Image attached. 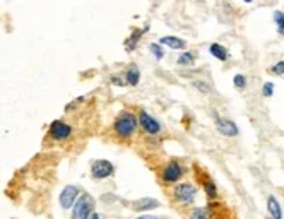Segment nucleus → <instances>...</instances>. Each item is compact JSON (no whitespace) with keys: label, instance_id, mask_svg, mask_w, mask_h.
<instances>
[{"label":"nucleus","instance_id":"obj_11","mask_svg":"<svg viewBox=\"0 0 284 219\" xmlns=\"http://www.w3.org/2000/svg\"><path fill=\"white\" fill-rule=\"evenodd\" d=\"M199 181L202 183V187H204V192L207 194V197L209 199H214V197H218V187H216V183L211 180L207 175H204L199 178Z\"/></svg>","mask_w":284,"mask_h":219},{"label":"nucleus","instance_id":"obj_21","mask_svg":"<svg viewBox=\"0 0 284 219\" xmlns=\"http://www.w3.org/2000/svg\"><path fill=\"white\" fill-rule=\"evenodd\" d=\"M233 83H235V88L237 89H243L246 86V79H245L243 74H237L235 79H233Z\"/></svg>","mask_w":284,"mask_h":219},{"label":"nucleus","instance_id":"obj_2","mask_svg":"<svg viewBox=\"0 0 284 219\" xmlns=\"http://www.w3.org/2000/svg\"><path fill=\"white\" fill-rule=\"evenodd\" d=\"M95 213V199L89 194H81L72 207V219H88Z\"/></svg>","mask_w":284,"mask_h":219},{"label":"nucleus","instance_id":"obj_6","mask_svg":"<svg viewBox=\"0 0 284 219\" xmlns=\"http://www.w3.org/2000/svg\"><path fill=\"white\" fill-rule=\"evenodd\" d=\"M91 173H93V178L103 180V178H108L113 173V165H111L110 161H106V159H98V161L93 163Z\"/></svg>","mask_w":284,"mask_h":219},{"label":"nucleus","instance_id":"obj_18","mask_svg":"<svg viewBox=\"0 0 284 219\" xmlns=\"http://www.w3.org/2000/svg\"><path fill=\"white\" fill-rule=\"evenodd\" d=\"M149 51H151V53L154 55L156 60H163L164 50H163V46H161L159 43H151V44H149Z\"/></svg>","mask_w":284,"mask_h":219},{"label":"nucleus","instance_id":"obj_1","mask_svg":"<svg viewBox=\"0 0 284 219\" xmlns=\"http://www.w3.org/2000/svg\"><path fill=\"white\" fill-rule=\"evenodd\" d=\"M137 125H139V120L136 118V115H132L130 111H123V113L118 115L117 120H115L113 129H115V132H117L118 137L129 139V137L134 135Z\"/></svg>","mask_w":284,"mask_h":219},{"label":"nucleus","instance_id":"obj_8","mask_svg":"<svg viewBox=\"0 0 284 219\" xmlns=\"http://www.w3.org/2000/svg\"><path fill=\"white\" fill-rule=\"evenodd\" d=\"M139 124H141V127L149 133V135H154V133H158L159 131H161L159 122L156 120L154 117H151L149 113H145L144 110L139 113Z\"/></svg>","mask_w":284,"mask_h":219},{"label":"nucleus","instance_id":"obj_14","mask_svg":"<svg viewBox=\"0 0 284 219\" xmlns=\"http://www.w3.org/2000/svg\"><path fill=\"white\" fill-rule=\"evenodd\" d=\"M212 207H193L190 211V219H212Z\"/></svg>","mask_w":284,"mask_h":219},{"label":"nucleus","instance_id":"obj_4","mask_svg":"<svg viewBox=\"0 0 284 219\" xmlns=\"http://www.w3.org/2000/svg\"><path fill=\"white\" fill-rule=\"evenodd\" d=\"M183 176V168L178 161H170L163 170V180L166 183H177Z\"/></svg>","mask_w":284,"mask_h":219},{"label":"nucleus","instance_id":"obj_13","mask_svg":"<svg viewBox=\"0 0 284 219\" xmlns=\"http://www.w3.org/2000/svg\"><path fill=\"white\" fill-rule=\"evenodd\" d=\"M141 81V70L137 65H130L127 69V74H125V83L130 84V86H137Z\"/></svg>","mask_w":284,"mask_h":219},{"label":"nucleus","instance_id":"obj_10","mask_svg":"<svg viewBox=\"0 0 284 219\" xmlns=\"http://www.w3.org/2000/svg\"><path fill=\"white\" fill-rule=\"evenodd\" d=\"M159 44H164V46L168 48H173V50H183V48L187 46V42L182 38H177V36H163L161 40H159Z\"/></svg>","mask_w":284,"mask_h":219},{"label":"nucleus","instance_id":"obj_16","mask_svg":"<svg viewBox=\"0 0 284 219\" xmlns=\"http://www.w3.org/2000/svg\"><path fill=\"white\" fill-rule=\"evenodd\" d=\"M209 51H211L212 57L218 58V60H221V62H226L228 60V50L223 46V44L212 43L211 46H209Z\"/></svg>","mask_w":284,"mask_h":219},{"label":"nucleus","instance_id":"obj_25","mask_svg":"<svg viewBox=\"0 0 284 219\" xmlns=\"http://www.w3.org/2000/svg\"><path fill=\"white\" fill-rule=\"evenodd\" d=\"M111 83H113L115 84V86H125V81H123V79H120V77H118V76H111Z\"/></svg>","mask_w":284,"mask_h":219},{"label":"nucleus","instance_id":"obj_20","mask_svg":"<svg viewBox=\"0 0 284 219\" xmlns=\"http://www.w3.org/2000/svg\"><path fill=\"white\" fill-rule=\"evenodd\" d=\"M193 58H195V55H193L192 51H185V53L178 58V65H190L193 62Z\"/></svg>","mask_w":284,"mask_h":219},{"label":"nucleus","instance_id":"obj_23","mask_svg":"<svg viewBox=\"0 0 284 219\" xmlns=\"http://www.w3.org/2000/svg\"><path fill=\"white\" fill-rule=\"evenodd\" d=\"M271 72L276 74V76H284V60L278 62V64H276V65L271 69Z\"/></svg>","mask_w":284,"mask_h":219},{"label":"nucleus","instance_id":"obj_5","mask_svg":"<svg viewBox=\"0 0 284 219\" xmlns=\"http://www.w3.org/2000/svg\"><path fill=\"white\" fill-rule=\"evenodd\" d=\"M81 190L76 187V185H67L65 188L62 190L60 194V206L63 209H70V207H74V204L77 202V197H79Z\"/></svg>","mask_w":284,"mask_h":219},{"label":"nucleus","instance_id":"obj_12","mask_svg":"<svg viewBox=\"0 0 284 219\" xmlns=\"http://www.w3.org/2000/svg\"><path fill=\"white\" fill-rule=\"evenodd\" d=\"M267 211L271 219H283V209L274 195H271V197L267 199Z\"/></svg>","mask_w":284,"mask_h":219},{"label":"nucleus","instance_id":"obj_3","mask_svg":"<svg viewBox=\"0 0 284 219\" xmlns=\"http://www.w3.org/2000/svg\"><path fill=\"white\" fill-rule=\"evenodd\" d=\"M195 195H197L195 187L190 185V183H180V185H177L175 190H173L175 200H177L178 204H183V206H190V204H193Z\"/></svg>","mask_w":284,"mask_h":219},{"label":"nucleus","instance_id":"obj_24","mask_svg":"<svg viewBox=\"0 0 284 219\" xmlns=\"http://www.w3.org/2000/svg\"><path fill=\"white\" fill-rule=\"evenodd\" d=\"M193 86L199 89L200 92H209V91H211V88H209L207 84H204L202 81H195V83H193Z\"/></svg>","mask_w":284,"mask_h":219},{"label":"nucleus","instance_id":"obj_19","mask_svg":"<svg viewBox=\"0 0 284 219\" xmlns=\"http://www.w3.org/2000/svg\"><path fill=\"white\" fill-rule=\"evenodd\" d=\"M274 22H276V26H278V33L281 36H284V12H281V10H276V12H274Z\"/></svg>","mask_w":284,"mask_h":219},{"label":"nucleus","instance_id":"obj_15","mask_svg":"<svg viewBox=\"0 0 284 219\" xmlns=\"http://www.w3.org/2000/svg\"><path fill=\"white\" fill-rule=\"evenodd\" d=\"M159 207V202L156 199H141V200H136L134 202V209L136 211H149V209H156Z\"/></svg>","mask_w":284,"mask_h":219},{"label":"nucleus","instance_id":"obj_22","mask_svg":"<svg viewBox=\"0 0 284 219\" xmlns=\"http://www.w3.org/2000/svg\"><path fill=\"white\" fill-rule=\"evenodd\" d=\"M262 94L265 98H271L272 94H274V84L272 83H265L264 88H262Z\"/></svg>","mask_w":284,"mask_h":219},{"label":"nucleus","instance_id":"obj_27","mask_svg":"<svg viewBox=\"0 0 284 219\" xmlns=\"http://www.w3.org/2000/svg\"><path fill=\"white\" fill-rule=\"evenodd\" d=\"M136 219H156V218H152V216H141V218H136Z\"/></svg>","mask_w":284,"mask_h":219},{"label":"nucleus","instance_id":"obj_17","mask_svg":"<svg viewBox=\"0 0 284 219\" xmlns=\"http://www.w3.org/2000/svg\"><path fill=\"white\" fill-rule=\"evenodd\" d=\"M147 29H149V26H145V28H144V29H141V31H139V29H136V31L132 33V36H130V38L125 42L127 51H132V50H134V46H137V43H139V38H141L142 35H144L145 31H147Z\"/></svg>","mask_w":284,"mask_h":219},{"label":"nucleus","instance_id":"obj_26","mask_svg":"<svg viewBox=\"0 0 284 219\" xmlns=\"http://www.w3.org/2000/svg\"><path fill=\"white\" fill-rule=\"evenodd\" d=\"M88 219H99V216H98V214H96V213H93Z\"/></svg>","mask_w":284,"mask_h":219},{"label":"nucleus","instance_id":"obj_9","mask_svg":"<svg viewBox=\"0 0 284 219\" xmlns=\"http://www.w3.org/2000/svg\"><path fill=\"white\" fill-rule=\"evenodd\" d=\"M214 122H216V129L226 137H235V135H238V132H240L237 127V124H235L233 120H230V118H223L218 115V117L214 118Z\"/></svg>","mask_w":284,"mask_h":219},{"label":"nucleus","instance_id":"obj_7","mask_svg":"<svg viewBox=\"0 0 284 219\" xmlns=\"http://www.w3.org/2000/svg\"><path fill=\"white\" fill-rule=\"evenodd\" d=\"M70 132H72L70 125L65 124V122H62V120H55L53 124L50 125V137H51V139H55V140L69 139Z\"/></svg>","mask_w":284,"mask_h":219}]
</instances>
